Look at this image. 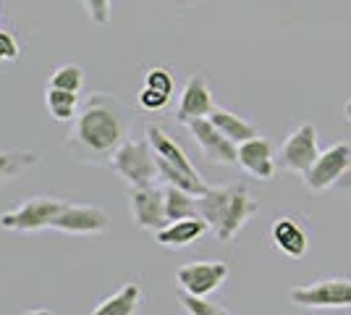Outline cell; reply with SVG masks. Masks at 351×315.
<instances>
[{
    "label": "cell",
    "mask_w": 351,
    "mask_h": 315,
    "mask_svg": "<svg viewBox=\"0 0 351 315\" xmlns=\"http://www.w3.org/2000/svg\"><path fill=\"white\" fill-rule=\"evenodd\" d=\"M142 302V289L136 281H129L118 289L116 294H110L108 300H103L92 313L95 315H134L136 307Z\"/></svg>",
    "instance_id": "17"
},
{
    "label": "cell",
    "mask_w": 351,
    "mask_h": 315,
    "mask_svg": "<svg viewBox=\"0 0 351 315\" xmlns=\"http://www.w3.org/2000/svg\"><path fill=\"white\" fill-rule=\"evenodd\" d=\"M226 279H228V266L223 260H197L176 270V281L181 284V289L199 297L213 294Z\"/></svg>",
    "instance_id": "11"
},
{
    "label": "cell",
    "mask_w": 351,
    "mask_h": 315,
    "mask_svg": "<svg viewBox=\"0 0 351 315\" xmlns=\"http://www.w3.org/2000/svg\"><path fill=\"white\" fill-rule=\"evenodd\" d=\"M110 226V218L103 208L97 205H66L58 215L53 218L50 229L73 234V237H89V234H103Z\"/></svg>",
    "instance_id": "10"
},
{
    "label": "cell",
    "mask_w": 351,
    "mask_h": 315,
    "mask_svg": "<svg viewBox=\"0 0 351 315\" xmlns=\"http://www.w3.org/2000/svg\"><path fill=\"white\" fill-rule=\"evenodd\" d=\"M145 137L149 139V145L155 148V152H158L160 158H165L168 163L176 165L178 171H184V174H186V176H191V179H202V176H199V171H197V168H194V163L189 161V155L184 152V148L176 142L173 137L165 135L158 124H147Z\"/></svg>",
    "instance_id": "15"
},
{
    "label": "cell",
    "mask_w": 351,
    "mask_h": 315,
    "mask_svg": "<svg viewBox=\"0 0 351 315\" xmlns=\"http://www.w3.org/2000/svg\"><path fill=\"white\" fill-rule=\"evenodd\" d=\"M168 103H171V95H162V92L152 90V87H142V92H139V108H142V110L158 113V110H162Z\"/></svg>",
    "instance_id": "26"
},
{
    "label": "cell",
    "mask_w": 351,
    "mask_h": 315,
    "mask_svg": "<svg viewBox=\"0 0 351 315\" xmlns=\"http://www.w3.org/2000/svg\"><path fill=\"white\" fill-rule=\"evenodd\" d=\"M270 237H273V244L278 247L280 253L291 260H299V257L307 255L309 250V240L304 234V229L296 224L293 218H276V224L270 229Z\"/></svg>",
    "instance_id": "16"
},
{
    "label": "cell",
    "mask_w": 351,
    "mask_h": 315,
    "mask_svg": "<svg viewBox=\"0 0 351 315\" xmlns=\"http://www.w3.org/2000/svg\"><path fill=\"white\" fill-rule=\"evenodd\" d=\"M213 110H215V103H213V92L207 87L205 76L194 74L186 82L184 92H181V103H178V110H176V119L181 124H186L191 119L210 116Z\"/></svg>",
    "instance_id": "13"
},
{
    "label": "cell",
    "mask_w": 351,
    "mask_h": 315,
    "mask_svg": "<svg viewBox=\"0 0 351 315\" xmlns=\"http://www.w3.org/2000/svg\"><path fill=\"white\" fill-rule=\"evenodd\" d=\"M343 113H346V119L351 121V100H349V103H346V105H343Z\"/></svg>",
    "instance_id": "28"
},
{
    "label": "cell",
    "mask_w": 351,
    "mask_h": 315,
    "mask_svg": "<svg viewBox=\"0 0 351 315\" xmlns=\"http://www.w3.org/2000/svg\"><path fill=\"white\" fill-rule=\"evenodd\" d=\"M132 110L108 92H95L82 103L71 132L66 137V150L73 161L84 165H110L113 152L129 139Z\"/></svg>",
    "instance_id": "1"
},
{
    "label": "cell",
    "mask_w": 351,
    "mask_h": 315,
    "mask_svg": "<svg viewBox=\"0 0 351 315\" xmlns=\"http://www.w3.org/2000/svg\"><path fill=\"white\" fill-rule=\"evenodd\" d=\"M69 202L60 200V197H29L19 208L0 215V229H5V231H24V234L27 231H43V229H50L53 218Z\"/></svg>",
    "instance_id": "4"
},
{
    "label": "cell",
    "mask_w": 351,
    "mask_h": 315,
    "mask_svg": "<svg viewBox=\"0 0 351 315\" xmlns=\"http://www.w3.org/2000/svg\"><path fill=\"white\" fill-rule=\"evenodd\" d=\"M145 87H152V90L162 92V95H173V76H171L168 69L155 66V69H149V71H147Z\"/></svg>",
    "instance_id": "25"
},
{
    "label": "cell",
    "mask_w": 351,
    "mask_h": 315,
    "mask_svg": "<svg viewBox=\"0 0 351 315\" xmlns=\"http://www.w3.org/2000/svg\"><path fill=\"white\" fill-rule=\"evenodd\" d=\"M45 105L50 110V116L60 124H69V121L76 119L79 108H82V100H79V92L71 90H60V87H45Z\"/></svg>",
    "instance_id": "18"
},
{
    "label": "cell",
    "mask_w": 351,
    "mask_h": 315,
    "mask_svg": "<svg viewBox=\"0 0 351 315\" xmlns=\"http://www.w3.org/2000/svg\"><path fill=\"white\" fill-rule=\"evenodd\" d=\"M320 155V145H317V129L312 124H302L299 129H293L291 135L286 137V142L280 145L278 155V168L289 171V174H299L304 176L312 163Z\"/></svg>",
    "instance_id": "5"
},
{
    "label": "cell",
    "mask_w": 351,
    "mask_h": 315,
    "mask_svg": "<svg viewBox=\"0 0 351 315\" xmlns=\"http://www.w3.org/2000/svg\"><path fill=\"white\" fill-rule=\"evenodd\" d=\"M351 171V145L338 142L333 148H328L325 152L317 155V161L312 163L307 174L302 176L312 192H322L328 187H336L338 181L343 179Z\"/></svg>",
    "instance_id": "8"
},
{
    "label": "cell",
    "mask_w": 351,
    "mask_h": 315,
    "mask_svg": "<svg viewBox=\"0 0 351 315\" xmlns=\"http://www.w3.org/2000/svg\"><path fill=\"white\" fill-rule=\"evenodd\" d=\"M50 87H60V90H71V92H82L84 87V69L76 66V63H63L58 66L50 79H47Z\"/></svg>",
    "instance_id": "22"
},
{
    "label": "cell",
    "mask_w": 351,
    "mask_h": 315,
    "mask_svg": "<svg viewBox=\"0 0 351 315\" xmlns=\"http://www.w3.org/2000/svg\"><path fill=\"white\" fill-rule=\"evenodd\" d=\"M178 302H181V307L191 315H228V310H226L223 305L207 302L205 297L191 294V292H184V289H181V294H178Z\"/></svg>",
    "instance_id": "23"
},
{
    "label": "cell",
    "mask_w": 351,
    "mask_h": 315,
    "mask_svg": "<svg viewBox=\"0 0 351 315\" xmlns=\"http://www.w3.org/2000/svg\"><path fill=\"white\" fill-rule=\"evenodd\" d=\"M19 58V43H16L14 32L0 30V63H11Z\"/></svg>",
    "instance_id": "27"
},
{
    "label": "cell",
    "mask_w": 351,
    "mask_h": 315,
    "mask_svg": "<svg viewBox=\"0 0 351 315\" xmlns=\"http://www.w3.org/2000/svg\"><path fill=\"white\" fill-rule=\"evenodd\" d=\"M110 168L116 171L129 187L155 184L158 171V152L149 145V139H126L110 158Z\"/></svg>",
    "instance_id": "3"
},
{
    "label": "cell",
    "mask_w": 351,
    "mask_h": 315,
    "mask_svg": "<svg viewBox=\"0 0 351 315\" xmlns=\"http://www.w3.org/2000/svg\"><path fill=\"white\" fill-rule=\"evenodd\" d=\"M199 215L205 218L210 229H215L220 242H231L247 226V221L257 213V202L252 200L244 184L234 187H218L207 189L205 195L197 197Z\"/></svg>",
    "instance_id": "2"
},
{
    "label": "cell",
    "mask_w": 351,
    "mask_h": 315,
    "mask_svg": "<svg viewBox=\"0 0 351 315\" xmlns=\"http://www.w3.org/2000/svg\"><path fill=\"white\" fill-rule=\"evenodd\" d=\"M207 229H210V224L202 215H189V218L171 221V224L162 226L160 231H155V242L160 247H168V250H181V247H189L197 240H202Z\"/></svg>",
    "instance_id": "14"
},
{
    "label": "cell",
    "mask_w": 351,
    "mask_h": 315,
    "mask_svg": "<svg viewBox=\"0 0 351 315\" xmlns=\"http://www.w3.org/2000/svg\"><path fill=\"white\" fill-rule=\"evenodd\" d=\"M210 121H213L228 139H234L236 145H239V142H247V139H252V137H257V126L249 124L247 119H241V116L231 113V110L215 108V110L210 113Z\"/></svg>",
    "instance_id": "19"
},
{
    "label": "cell",
    "mask_w": 351,
    "mask_h": 315,
    "mask_svg": "<svg viewBox=\"0 0 351 315\" xmlns=\"http://www.w3.org/2000/svg\"><path fill=\"white\" fill-rule=\"evenodd\" d=\"M79 3H82L84 14H87V19L95 27H105L110 21V5H113V0H79Z\"/></svg>",
    "instance_id": "24"
},
{
    "label": "cell",
    "mask_w": 351,
    "mask_h": 315,
    "mask_svg": "<svg viewBox=\"0 0 351 315\" xmlns=\"http://www.w3.org/2000/svg\"><path fill=\"white\" fill-rule=\"evenodd\" d=\"M291 302L299 307H351L349 279H328L291 289Z\"/></svg>",
    "instance_id": "9"
},
{
    "label": "cell",
    "mask_w": 351,
    "mask_h": 315,
    "mask_svg": "<svg viewBox=\"0 0 351 315\" xmlns=\"http://www.w3.org/2000/svg\"><path fill=\"white\" fill-rule=\"evenodd\" d=\"M191 132L194 142L199 145V150L205 155L210 163H220V165H234L239 163V145L234 139L220 132L218 126L210 121V116H202V119H191L184 124Z\"/></svg>",
    "instance_id": "7"
},
{
    "label": "cell",
    "mask_w": 351,
    "mask_h": 315,
    "mask_svg": "<svg viewBox=\"0 0 351 315\" xmlns=\"http://www.w3.org/2000/svg\"><path fill=\"white\" fill-rule=\"evenodd\" d=\"M37 163H40V155L32 150H0V187L5 181H14Z\"/></svg>",
    "instance_id": "21"
},
{
    "label": "cell",
    "mask_w": 351,
    "mask_h": 315,
    "mask_svg": "<svg viewBox=\"0 0 351 315\" xmlns=\"http://www.w3.org/2000/svg\"><path fill=\"white\" fill-rule=\"evenodd\" d=\"M165 215L168 224L178 221V218H189V215H199V205H197V195H191L181 187L165 184Z\"/></svg>",
    "instance_id": "20"
},
{
    "label": "cell",
    "mask_w": 351,
    "mask_h": 315,
    "mask_svg": "<svg viewBox=\"0 0 351 315\" xmlns=\"http://www.w3.org/2000/svg\"><path fill=\"white\" fill-rule=\"evenodd\" d=\"M239 165L252 174L254 179H273L278 171L276 150L265 137H252L247 142H239Z\"/></svg>",
    "instance_id": "12"
},
{
    "label": "cell",
    "mask_w": 351,
    "mask_h": 315,
    "mask_svg": "<svg viewBox=\"0 0 351 315\" xmlns=\"http://www.w3.org/2000/svg\"><path fill=\"white\" fill-rule=\"evenodd\" d=\"M129 200V210H132V221L136 229L142 231H160L162 226L168 224V215H165V189L155 184H145V187H132L126 192Z\"/></svg>",
    "instance_id": "6"
}]
</instances>
